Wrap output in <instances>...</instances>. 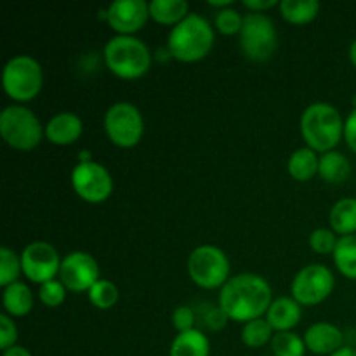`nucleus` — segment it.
<instances>
[{"instance_id":"39448f33","label":"nucleus","mask_w":356,"mask_h":356,"mask_svg":"<svg viewBox=\"0 0 356 356\" xmlns=\"http://www.w3.org/2000/svg\"><path fill=\"white\" fill-rule=\"evenodd\" d=\"M2 83L10 99L19 103L31 101L38 96L44 83L42 66L31 56H16L3 68Z\"/></svg>"},{"instance_id":"cd10ccee","label":"nucleus","mask_w":356,"mask_h":356,"mask_svg":"<svg viewBox=\"0 0 356 356\" xmlns=\"http://www.w3.org/2000/svg\"><path fill=\"white\" fill-rule=\"evenodd\" d=\"M21 271H23L21 257H17L16 252L10 250L9 247H2L0 249V285L6 289L16 284Z\"/></svg>"},{"instance_id":"f03ea898","label":"nucleus","mask_w":356,"mask_h":356,"mask_svg":"<svg viewBox=\"0 0 356 356\" xmlns=\"http://www.w3.org/2000/svg\"><path fill=\"white\" fill-rule=\"evenodd\" d=\"M301 134L313 152H332L344 136V122L339 111L327 103H315L301 117Z\"/></svg>"},{"instance_id":"a211bd4d","label":"nucleus","mask_w":356,"mask_h":356,"mask_svg":"<svg viewBox=\"0 0 356 356\" xmlns=\"http://www.w3.org/2000/svg\"><path fill=\"white\" fill-rule=\"evenodd\" d=\"M211 343L207 336L200 330L193 329L188 332H179L170 346V356H209Z\"/></svg>"},{"instance_id":"1a4fd4ad","label":"nucleus","mask_w":356,"mask_h":356,"mask_svg":"<svg viewBox=\"0 0 356 356\" xmlns=\"http://www.w3.org/2000/svg\"><path fill=\"white\" fill-rule=\"evenodd\" d=\"M104 131L113 145L132 148L141 141L145 131L141 111L131 103L113 104L104 115Z\"/></svg>"},{"instance_id":"f704fd0d","label":"nucleus","mask_w":356,"mask_h":356,"mask_svg":"<svg viewBox=\"0 0 356 356\" xmlns=\"http://www.w3.org/2000/svg\"><path fill=\"white\" fill-rule=\"evenodd\" d=\"M344 139H346V145L350 146L351 152L356 153V108L344 122Z\"/></svg>"},{"instance_id":"4c0bfd02","label":"nucleus","mask_w":356,"mask_h":356,"mask_svg":"<svg viewBox=\"0 0 356 356\" xmlns=\"http://www.w3.org/2000/svg\"><path fill=\"white\" fill-rule=\"evenodd\" d=\"M330 356H356V350L351 346H343L339 351H336V353Z\"/></svg>"},{"instance_id":"9b49d317","label":"nucleus","mask_w":356,"mask_h":356,"mask_svg":"<svg viewBox=\"0 0 356 356\" xmlns=\"http://www.w3.org/2000/svg\"><path fill=\"white\" fill-rule=\"evenodd\" d=\"M72 184L75 193L89 204H101L108 200L113 191V179L106 167L96 162H79L72 172Z\"/></svg>"},{"instance_id":"2f4dec72","label":"nucleus","mask_w":356,"mask_h":356,"mask_svg":"<svg viewBox=\"0 0 356 356\" xmlns=\"http://www.w3.org/2000/svg\"><path fill=\"white\" fill-rule=\"evenodd\" d=\"M309 245H312V249L316 254H323L325 256V254H334L337 245V238L334 236V232L320 228L312 233V236H309Z\"/></svg>"},{"instance_id":"412c9836","label":"nucleus","mask_w":356,"mask_h":356,"mask_svg":"<svg viewBox=\"0 0 356 356\" xmlns=\"http://www.w3.org/2000/svg\"><path fill=\"white\" fill-rule=\"evenodd\" d=\"M188 16L184 0H153L149 2V17L160 24H179Z\"/></svg>"},{"instance_id":"58836bf2","label":"nucleus","mask_w":356,"mask_h":356,"mask_svg":"<svg viewBox=\"0 0 356 356\" xmlns=\"http://www.w3.org/2000/svg\"><path fill=\"white\" fill-rule=\"evenodd\" d=\"M232 0H222V2H209V6H212V7H222V9H225V7H228V6H232Z\"/></svg>"},{"instance_id":"6e6552de","label":"nucleus","mask_w":356,"mask_h":356,"mask_svg":"<svg viewBox=\"0 0 356 356\" xmlns=\"http://www.w3.org/2000/svg\"><path fill=\"white\" fill-rule=\"evenodd\" d=\"M240 45L250 61H268L277 49V30L270 17L261 13L243 16Z\"/></svg>"},{"instance_id":"7ed1b4c3","label":"nucleus","mask_w":356,"mask_h":356,"mask_svg":"<svg viewBox=\"0 0 356 356\" xmlns=\"http://www.w3.org/2000/svg\"><path fill=\"white\" fill-rule=\"evenodd\" d=\"M169 52L183 63L204 59L214 45V30L200 14H188L169 35Z\"/></svg>"},{"instance_id":"f257e3e1","label":"nucleus","mask_w":356,"mask_h":356,"mask_svg":"<svg viewBox=\"0 0 356 356\" xmlns=\"http://www.w3.org/2000/svg\"><path fill=\"white\" fill-rule=\"evenodd\" d=\"M271 287L263 277L242 273L229 278L219 294V308L229 320L249 323L261 318L271 306Z\"/></svg>"},{"instance_id":"20e7f679","label":"nucleus","mask_w":356,"mask_h":356,"mask_svg":"<svg viewBox=\"0 0 356 356\" xmlns=\"http://www.w3.org/2000/svg\"><path fill=\"white\" fill-rule=\"evenodd\" d=\"M106 66L117 76L134 80L145 75L152 65V54L145 42L131 35H117L104 47Z\"/></svg>"},{"instance_id":"5701e85b","label":"nucleus","mask_w":356,"mask_h":356,"mask_svg":"<svg viewBox=\"0 0 356 356\" xmlns=\"http://www.w3.org/2000/svg\"><path fill=\"white\" fill-rule=\"evenodd\" d=\"M320 176L327 183H343L351 172L350 160L339 152H327L320 156V165H318Z\"/></svg>"},{"instance_id":"c9c22d12","label":"nucleus","mask_w":356,"mask_h":356,"mask_svg":"<svg viewBox=\"0 0 356 356\" xmlns=\"http://www.w3.org/2000/svg\"><path fill=\"white\" fill-rule=\"evenodd\" d=\"M277 0H245L243 6L247 9H250V13H261V10L271 9V7L277 6Z\"/></svg>"},{"instance_id":"ddd939ff","label":"nucleus","mask_w":356,"mask_h":356,"mask_svg":"<svg viewBox=\"0 0 356 356\" xmlns=\"http://www.w3.org/2000/svg\"><path fill=\"white\" fill-rule=\"evenodd\" d=\"M59 278L70 292H89L99 282V266L90 254L72 252L63 259Z\"/></svg>"},{"instance_id":"423d86ee","label":"nucleus","mask_w":356,"mask_h":356,"mask_svg":"<svg viewBox=\"0 0 356 356\" xmlns=\"http://www.w3.org/2000/svg\"><path fill=\"white\" fill-rule=\"evenodd\" d=\"M0 134L14 149L30 152L42 141V125L28 108L7 106L0 113Z\"/></svg>"},{"instance_id":"ea45409f","label":"nucleus","mask_w":356,"mask_h":356,"mask_svg":"<svg viewBox=\"0 0 356 356\" xmlns=\"http://www.w3.org/2000/svg\"><path fill=\"white\" fill-rule=\"evenodd\" d=\"M350 58H351V63L356 66V40L351 44V49H350Z\"/></svg>"},{"instance_id":"4468645a","label":"nucleus","mask_w":356,"mask_h":356,"mask_svg":"<svg viewBox=\"0 0 356 356\" xmlns=\"http://www.w3.org/2000/svg\"><path fill=\"white\" fill-rule=\"evenodd\" d=\"M149 17V3L145 0H117L106 10V19L118 35H132L141 30Z\"/></svg>"},{"instance_id":"6ab92c4d","label":"nucleus","mask_w":356,"mask_h":356,"mask_svg":"<svg viewBox=\"0 0 356 356\" xmlns=\"http://www.w3.org/2000/svg\"><path fill=\"white\" fill-rule=\"evenodd\" d=\"M3 308L10 316H24L33 308V294L23 282L9 285L3 289Z\"/></svg>"},{"instance_id":"473e14b6","label":"nucleus","mask_w":356,"mask_h":356,"mask_svg":"<svg viewBox=\"0 0 356 356\" xmlns=\"http://www.w3.org/2000/svg\"><path fill=\"white\" fill-rule=\"evenodd\" d=\"M17 339V327L9 315H0V348L3 351L13 348Z\"/></svg>"},{"instance_id":"72a5a7b5","label":"nucleus","mask_w":356,"mask_h":356,"mask_svg":"<svg viewBox=\"0 0 356 356\" xmlns=\"http://www.w3.org/2000/svg\"><path fill=\"white\" fill-rule=\"evenodd\" d=\"M172 323L179 332H188L195 329V313L188 306H179L172 315Z\"/></svg>"},{"instance_id":"9d476101","label":"nucleus","mask_w":356,"mask_h":356,"mask_svg":"<svg viewBox=\"0 0 356 356\" xmlns=\"http://www.w3.org/2000/svg\"><path fill=\"white\" fill-rule=\"evenodd\" d=\"M334 284H336L334 275L329 268L322 264H312L302 268L292 280V299L302 306L320 305L334 291Z\"/></svg>"},{"instance_id":"dca6fc26","label":"nucleus","mask_w":356,"mask_h":356,"mask_svg":"<svg viewBox=\"0 0 356 356\" xmlns=\"http://www.w3.org/2000/svg\"><path fill=\"white\" fill-rule=\"evenodd\" d=\"M83 124L75 113H58L45 125V138L58 146L73 145L82 136Z\"/></svg>"},{"instance_id":"c756f323","label":"nucleus","mask_w":356,"mask_h":356,"mask_svg":"<svg viewBox=\"0 0 356 356\" xmlns=\"http://www.w3.org/2000/svg\"><path fill=\"white\" fill-rule=\"evenodd\" d=\"M66 291L68 289L63 285V282L51 280L40 285V289H38V298H40V301L47 308H58V306H61L65 302Z\"/></svg>"},{"instance_id":"7c9ffc66","label":"nucleus","mask_w":356,"mask_h":356,"mask_svg":"<svg viewBox=\"0 0 356 356\" xmlns=\"http://www.w3.org/2000/svg\"><path fill=\"white\" fill-rule=\"evenodd\" d=\"M243 17L235 9H222L216 14V28L222 35H236L242 31Z\"/></svg>"},{"instance_id":"2eb2a0df","label":"nucleus","mask_w":356,"mask_h":356,"mask_svg":"<svg viewBox=\"0 0 356 356\" xmlns=\"http://www.w3.org/2000/svg\"><path fill=\"white\" fill-rule=\"evenodd\" d=\"M344 336L332 323H315L305 336L306 348L315 355H334L343 348Z\"/></svg>"},{"instance_id":"f3484780","label":"nucleus","mask_w":356,"mask_h":356,"mask_svg":"<svg viewBox=\"0 0 356 356\" xmlns=\"http://www.w3.org/2000/svg\"><path fill=\"white\" fill-rule=\"evenodd\" d=\"M266 320L277 332H289L301 322V305L292 298H278L271 302Z\"/></svg>"},{"instance_id":"393cba45","label":"nucleus","mask_w":356,"mask_h":356,"mask_svg":"<svg viewBox=\"0 0 356 356\" xmlns=\"http://www.w3.org/2000/svg\"><path fill=\"white\" fill-rule=\"evenodd\" d=\"M337 270L350 280H356V235L341 236L334 250Z\"/></svg>"},{"instance_id":"c85d7f7f","label":"nucleus","mask_w":356,"mask_h":356,"mask_svg":"<svg viewBox=\"0 0 356 356\" xmlns=\"http://www.w3.org/2000/svg\"><path fill=\"white\" fill-rule=\"evenodd\" d=\"M89 301L97 309H110L117 305L118 301V289L117 285L108 280H99L92 285L89 291Z\"/></svg>"},{"instance_id":"f8f14e48","label":"nucleus","mask_w":356,"mask_h":356,"mask_svg":"<svg viewBox=\"0 0 356 356\" xmlns=\"http://www.w3.org/2000/svg\"><path fill=\"white\" fill-rule=\"evenodd\" d=\"M59 254L51 243L33 242L24 247L21 254V268L23 273L30 278L33 284H45V282L54 280L56 273L61 270Z\"/></svg>"},{"instance_id":"bb28decb","label":"nucleus","mask_w":356,"mask_h":356,"mask_svg":"<svg viewBox=\"0 0 356 356\" xmlns=\"http://www.w3.org/2000/svg\"><path fill=\"white\" fill-rule=\"evenodd\" d=\"M271 350L275 356H305V339L294 332H278L271 339Z\"/></svg>"},{"instance_id":"4be33fe9","label":"nucleus","mask_w":356,"mask_h":356,"mask_svg":"<svg viewBox=\"0 0 356 356\" xmlns=\"http://www.w3.org/2000/svg\"><path fill=\"white\" fill-rule=\"evenodd\" d=\"M320 159L312 148H301L289 159L287 170L296 181H309L318 172Z\"/></svg>"},{"instance_id":"aec40b11","label":"nucleus","mask_w":356,"mask_h":356,"mask_svg":"<svg viewBox=\"0 0 356 356\" xmlns=\"http://www.w3.org/2000/svg\"><path fill=\"white\" fill-rule=\"evenodd\" d=\"M330 226L339 235H356V198H343L330 211Z\"/></svg>"},{"instance_id":"b1692460","label":"nucleus","mask_w":356,"mask_h":356,"mask_svg":"<svg viewBox=\"0 0 356 356\" xmlns=\"http://www.w3.org/2000/svg\"><path fill=\"white\" fill-rule=\"evenodd\" d=\"M320 3L316 0H284L280 2V13L285 21L292 24L312 23L318 16Z\"/></svg>"},{"instance_id":"0eeeda50","label":"nucleus","mask_w":356,"mask_h":356,"mask_svg":"<svg viewBox=\"0 0 356 356\" xmlns=\"http://www.w3.org/2000/svg\"><path fill=\"white\" fill-rule=\"evenodd\" d=\"M188 273L202 289L225 287L229 280V261L219 247L200 245L190 254Z\"/></svg>"},{"instance_id":"a878e982","label":"nucleus","mask_w":356,"mask_h":356,"mask_svg":"<svg viewBox=\"0 0 356 356\" xmlns=\"http://www.w3.org/2000/svg\"><path fill=\"white\" fill-rule=\"evenodd\" d=\"M273 339V327L268 320L257 318L245 323L242 330V341L247 348H261Z\"/></svg>"},{"instance_id":"e433bc0d","label":"nucleus","mask_w":356,"mask_h":356,"mask_svg":"<svg viewBox=\"0 0 356 356\" xmlns=\"http://www.w3.org/2000/svg\"><path fill=\"white\" fill-rule=\"evenodd\" d=\"M2 356H31V353L26 350V348L17 346V344H14L13 348H9V350L3 351Z\"/></svg>"}]
</instances>
